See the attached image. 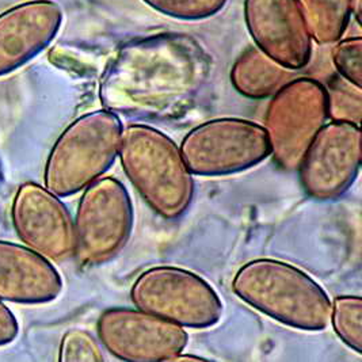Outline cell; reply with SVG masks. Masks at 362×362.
I'll return each instance as SVG.
<instances>
[{
  "instance_id": "1",
  "label": "cell",
  "mask_w": 362,
  "mask_h": 362,
  "mask_svg": "<svg viewBox=\"0 0 362 362\" xmlns=\"http://www.w3.org/2000/svg\"><path fill=\"white\" fill-rule=\"evenodd\" d=\"M212 63L196 38L162 33L131 41L106 66L99 98L103 109L137 119L185 113L209 79Z\"/></svg>"
},
{
  "instance_id": "2",
  "label": "cell",
  "mask_w": 362,
  "mask_h": 362,
  "mask_svg": "<svg viewBox=\"0 0 362 362\" xmlns=\"http://www.w3.org/2000/svg\"><path fill=\"white\" fill-rule=\"evenodd\" d=\"M232 291L254 310L301 331L327 329L331 300L304 270L273 258L243 264L232 280Z\"/></svg>"
},
{
  "instance_id": "3",
  "label": "cell",
  "mask_w": 362,
  "mask_h": 362,
  "mask_svg": "<svg viewBox=\"0 0 362 362\" xmlns=\"http://www.w3.org/2000/svg\"><path fill=\"white\" fill-rule=\"evenodd\" d=\"M118 156L125 175L155 214L177 220L189 211L194 178L170 136L146 124H131L122 129Z\"/></svg>"
},
{
  "instance_id": "4",
  "label": "cell",
  "mask_w": 362,
  "mask_h": 362,
  "mask_svg": "<svg viewBox=\"0 0 362 362\" xmlns=\"http://www.w3.org/2000/svg\"><path fill=\"white\" fill-rule=\"evenodd\" d=\"M119 115L106 109L72 121L50 149L44 186L57 197L83 192L115 165L122 136Z\"/></svg>"
},
{
  "instance_id": "5",
  "label": "cell",
  "mask_w": 362,
  "mask_h": 362,
  "mask_svg": "<svg viewBox=\"0 0 362 362\" xmlns=\"http://www.w3.org/2000/svg\"><path fill=\"white\" fill-rule=\"evenodd\" d=\"M131 300L136 308L183 329L212 327L224 310L208 281L177 266H155L143 272L133 282Z\"/></svg>"
},
{
  "instance_id": "6",
  "label": "cell",
  "mask_w": 362,
  "mask_h": 362,
  "mask_svg": "<svg viewBox=\"0 0 362 362\" xmlns=\"http://www.w3.org/2000/svg\"><path fill=\"white\" fill-rule=\"evenodd\" d=\"M329 119V94L322 83L311 78L285 83L272 95L264 115L270 156L282 170L295 171Z\"/></svg>"
},
{
  "instance_id": "7",
  "label": "cell",
  "mask_w": 362,
  "mask_h": 362,
  "mask_svg": "<svg viewBox=\"0 0 362 362\" xmlns=\"http://www.w3.org/2000/svg\"><path fill=\"white\" fill-rule=\"evenodd\" d=\"M183 160L193 175L226 177L261 165L270 153L264 127L243 118H214L182 140Z\"/></svg>"
},
{
  "instance_id": "8",
  "label": "cell",
  "mask_w": 362,
  "mask_h": 362,
  "mask_svg": "<svg viewBox=\"0 0 362 362\" xmlns=\"http://www.w3.org/2000/svg\"><path fill=\"white\" fill-rule=\"evenodd\" d=\"M134 211L124 183L113 177L93 182L83 190L75 226V257L84 266L107 264L128 245Z\"/></svg>"
},
{
  "instance_id": "9",
  "label": "cell",
  "mask_w": 362,
  "mask_h": 362,
  "mask_svg": "<svg viewBox=\"0 0 362 362\" xmlns=\"http://www.w3.org/2000/svg\"><path fill=\"white\" fill-rule=\"evenodd\" d=\"M361 168V128L345 121H329L305 151L298 170L307 196L319 201L342 197Z\"/></svg>"
},
{
  "instance_id": "10",
  "label": "cell",
  "mask_w": 362,
  "mask_h": 362,
  "mask_svg": "<svg viewBox=\"0 0 362 362\" xmlns=\"http://www.w3.org/2000/svg\"><path fill=\"white\" fill-rule=\"evenodd\" d=\"M99 341L115 358L127 362L168 361L189 344L186 329L139 308H109L99 315Z\"/></svg>"
},
{
  "instance_id": "11",
  "label": "cell",
  "mask_w": 362,
  "mask_h": 362,
  "mask_svg": "<svg viewBox=\"0 0 362 362\" xmlns=\"http://www.w3.org/2000/svg\"><path fill=\"white\" fill-rule=\"evenodd\" d=\"M10 214L23 246L50 262L62 264L75 257L74 217L60 197L45 186L22 183L13 198Z\"/></svg>"
},
{
  "instance_id": "12",
  "label": "cell",
  "mask_w": 362,
  "mask_h": 362,
  "mask_svg": "<svg viewBox=\"0 0 362 362\" xmlns=\"http://www.w3.org/2000/svg\"><path fill=\"white\" fill-rule=\"evenodd\" d=\"M245 21L255 47L296 71L313 56V38L296 0H245Z\"/></svg>"
},
{
  "instance_id": "13",
  "label": "cell",
  "mask_w": 362,
  "mask_h": 362,
  "mask_svg": "<svg viewBox=\"0 0 362 362\" xmlns=\"http://www.w3.org/2000/svg\"><path fill=\"white\" fill-rule=\"evenodd\" d=\"M63 23L53 0H28L0 14V76L25 66L48 48Z\"/></svg>"
},
{
  "instance_id": "14",
  "label": "cell",
  "mask_w": 362,
  "mask_h": 362,
  "mask_svg": "<svg viewBox=\"0 0 362 362\" xmlns=\"http://www.w3.org/2000/svg\"><path fill=\"white\" fill-rule=\"evenodd\" d=\"M63 279L49 259L23 245L0 240V301L38 305L56 300Z\"/></svg>"
},
{
  "instance_id": "15",
  "label": "cell",
  "mask_w": 362,
  "mask_h": 362,
  "mask_svg": "<svg viewBox=\"0 0 362 362\" xmlns=\"http://www.w3.org/2000/svg\"><path fill=\"white\" fill-rule=\"evenodd\" d=\"M292 78V71L272 60L257 47L245 50L230 69V83L235 90L251 99L272 97Z\"/></svg>"
},
{
  "instance_id": "16",
  "label": "cell",
  "mask_w": 362,
  "mask_h": 362,
  "mask_svg": "<svg viewBox=\"0 0 362 362\" xmlns=\"http://www.w3.org/2000/svg\"><path fill=\"white\" fill-rule=\"evenodd\" d=\"M313 41L335 44L345 33L351 18L353 0H296Z\"/></svg>"
},
{
  "instance_id": "17",
  "label": "cell",
  "mask_w": 362,
  "mask_h": 362,
  "mask_svg": "<svg viewBox=\"0 0 362 362\" xmlns=\"http://www.w3.org/2000/svg\"><path fill=\"white\" fill-rule=\"evenodd\" d=\"M329 322L338 338L356 353H362V298L338 296L331 303Z\"/></svg>"
},
{
  "instance_id": "18",
  "label": "cell",
  "mask_w": 362,
  "mask_h": 362,
  "mask_svg": "<svg viewBox=\"0 0 362 362\" xmlns=\"http://www.w3.org/2000/svg\"><path fill=\"white\" fill-rule=\"evenodd\" d=\"M329 118L332 121H345L356 125L361 122V87L354 86L341 76L327 88Z\"/></svg>"
},
{
  "instance_id": "19",
  "label": "cell",
  "mask_w": 362,
  "mask_h": 362,
  "mask_svg": "<svg viewBox=\"0 0 362 362\" xmlns=\"http://www.w3.org/2000/svg\"><path fill=\"white\" fill-rule=\"evenodd\" d=\"M151 8L182 21H202L220 13L228 0H143Z\"/></svg>"
},
{
  "instance_id": "20",
  "label": "cell",
  "mask_w": 362,
  "mask_h": 362,
  "mask_svg": "<svg viewBox=\"0 0 362 362\" xmlns=\"http://www.w3.org/2000/svg\"><path fill=\"white\" fill-rule=\"evenodd\" d=\"M59 361L102 362L105 356L98 341L88 331L71 329L62 338Z\"/></svg>"
},
{
  "instance_id": "21",
  "label": "cell",
  "mask_w": 362,
  "mask_h": 362,
  "mask_svg": "<svg viewBox=\"0 0 362 362\" xmlns=\"http://www.w3.org/2000/svg\"><path fill=\"white\" fill-rule=\"evenodd\" d=\"M332 62L342 79L362 87V38L360 35L338 40L332 48Z\"/></svg>"
},
{
  "instance_id": "22",
  "label": "cell",
  "mask_w": 362,
  "mask_h": 362,
  "mask_svg": "<svg viewBox=\"0 0 362 362\" xmlns=\"http://www.w3.org/2000/svg\"><path fill=\"white\" fill-rule=\"evenodd\" d=\"M19 325L11 310L0 301V346L8 345L17 339Z\"/></svg>"
},
{
  "instance_id": "23",
  "label": "cell",
  "mask_w": 362,
  "mask_h": 362,
  "mask_svg": "<svg viewBox=\"0 0 362 362\" xmlns=\"http://www.w3.org/2000/svg\"><path fill=\"white\" fill-rule=\"evenodd\" d=\"M182 361H208V360H205V358H202V357H198V356H193V354H183V351L180 353V354H177V356H174L173 358H170L168 362H182Z\"/></svg>"
},
{
  "instance_id": "24",
  "label": "cell",
  "mask_w": 362,
  "mask_h": 362,
  "mask_svg": "<svg viewBox=\"0 0 362 362\" xmlns=\"http://www.w3.org/2000/svg\"><path fill=\"white\" fill-rule=\"evenodd\" d=\"M354 16L357 23L360 25L361 22V0H353V4H351V17Z\"/></svg>"
},
{
  "instance_id": "25",
  "label": "cell",
  "mask_w": 362,
  "mask_h": 362,
  "mask_svg": "<svg viewBox=\"0 0 362 362\" xmlns=\"http://www.w3.org/2000/svg\"><path fill=\"white\" fill-rule=\"evenodd\" d=\"M0 178H1V171H0Z\"/></svg>"
}]
</instances>
